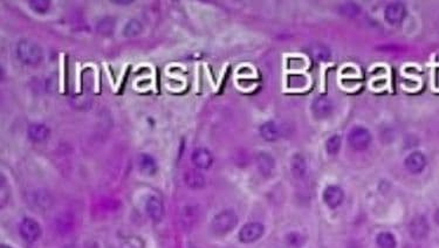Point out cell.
Masks as SVG:
<instances>
[{"label": "cell", "instance_id": "6da1fadb", "mask_svg": "<svg viewBox=\"0 0 439 248\" xmlns=\"http://www.w3.org/2000/svg\"><path fill=\"white\" fill-rule=\"evenodd\" d=\"M17 56L24 65L37 66L42 61L44 52L37 42L24 39V40L18 42Z\"/></svg>", "mask_w": 439, "mask_h": 248}, {"label": "cell", "instance_id": "7a4b0ae2", "mask_svg": "<svg viewBox=\"0 0 439 248\" xmlns=\"http://www.w3.org/2000/svg\"><path fill=\"white\" fill-rule=\"evenodd\" d=\"M238 225V215L234 211H221L212 219V229L218 235H224L230 233Z\"/></svg>", "mask_w": 439, "mask_h": 248}, {"label": "cell", "instance_id": "3957f363", "mask_svg": "<svg viewBox=\"0 0 439 248\" xmlns=\"http://www.w3.org/2000/svg\"><path fill=\"white\" fill-rule=\"evenodd\" d=\"M348 143L354 150H365L371 143V134L364 127H354L348 135Z\"/></svg>", "mask_w": 439, "mask_h": 248}, {"label": "cell", "instance_id": "277c9868", "mask_svg": "<svg viewBox=\"0 0 439 248\" xmlns=\"http://www.w3.org/2000/svg\"><path fill=\"white\" fill-rule=\"evenodd\" d=\"M19 233L25 241L35 242L41 236V227L32 218H25L19 225Z\"/></svg>", "mask_w": 439, "mask_h": 248}, {"label": "cell", "instance_id": "5b68a950", "mask_svg": "<svg viewBox=\"0 0 439 248\" xmlns=\"http://www.w3.org/2000/svg\"><path fill=\"white\" fill-rule=\"evenodd\" d=\"M265 227L260 222H248L242 226L239 232V240L244 243H251L259 240L263 235Z\"/></svg>", "mask_w": 439, "mask_h": 248}, {"label": "cell", "instance_id": "8992f818", "mask_svg": "<svg viewBox=\"0 0 439 248\" xmlns=\"http://www.w3.org/2000/svg\"><path fill=\"white\" fill-rule=\"evenodd\" d=\"M406 16V7L403 3L396 2L386 6L384 18L390 25L400 24Z\"/></svg>", "mask_w": 439, "mask_h": 248}, {"label": "cell", "instance_id": "52a82bcc", "mask_svg": "<svg viewBox=\"0 0 439 248\" xmlns=\"http://www.w3.org/2000/svg\"><path fill=\"white\" fill-rule=\"evenodd\" d=\"M334 104L332 100L327 96H318L314 98L312 103V111L315 117L327 118L332 115Z\"/></svg>", "mask_w": 439, "mask_h": 248}, {"label": "cell", "instance_id": "ba28073f", "mask_svg": "<svg viewBox=\"0 0 439 248\" xmlns=\"http://www.w3.org/2000/svg\"><path fill=\"white\" fill-rule=\"evenodd\" d=\"M344 198L343 190L340 186L329 185L323 191V201L330 208H336L342 204Z\"/></svg>", "mask_w": 439, "mask_h": 248}, {"label": "cell", "instance_id": "9c48e42d", "mask_svg": "<svg viewBox=\"0 0 439 248\" xmlns=\"http://www.w3.org/2000/svg\"><path fill=\"white\" fill-rule=\"evenodd\" d=\"M410 235L416 240L426 238L428 234V222L423 215H417L411 220L409 225Z\"/></svg>", "mask_w": 439, "mask_h": 248}, {"label": "cell", "instance_id": "30bf717a", "mask_svg": "<svg viewBox=\"0 0 439 248\" xmlns=\"http://www.w3.org/2000/svg\"><path fill=\"white\" fill-rule=\"evenodd\" d=\"M405 168L409 170L411 173H420L426 166V158L425 156L419 151H414L412 154L407 156L405 162Z\"/></svg>", "mask_w": 439, "mask_h": 248}, {"label": "cell", "instance_id": "8fae6325", "mask_svg": "<svg viewBox=\"0 0 439 248\" xmlns=\"http://www.w3.org/2000/svg\"><path fill=\"white\" fill-rule=\"evenodd\" d=\"M191 161L196 165V168L206 170L211 168V165H212L213 157L207 149L198 148L192 152Z\"/></svg>", "mask_w": 439, "mask_h": 248}, {"label": "cell", "instance_id": "7c38bea8", "mask_svg": "<svg viewBox=\"0 0 439 248\" xmlns=\"http://www.w3.org/2000/svg\"><path fill=\"white\" fill-rule=\"evenodd\" d=\"M145 208H147L148 215H149L154 221H160L161 219L163 218L164 207H163V203H162L160 198L150 196L147 200Z\"/></svg>", "mask_w": 439, "mask_h": 248}, {"label": "cell", "instance_id": "4fadbf2b", "mask_svg": "<svg viewBox=\"0 0 439 248\" xmlns=\"http://www.w3.org/2000/svg\"><path fill=\"white\" fill-rule=\"evenodd\" d=\"M27 135L31 141L35 142V143H40V142H44L49 137V129L45 124L34 123L28 127Z\"/></svg>", "mask_w": 439, "mask_h": 248}, {"label": "cell", "instance_id": "5bb4252c", "mask_svg": "<svg viewBox=\"0 0 439 248\" xmlns=\"http://www.w3.org/2000/svg\"><path fill=\"white\" fill-rule=\"evenodd\" d=\"M256 165H258L259 171L263 176H270L274 168H275V162H274V158L269 154H267V152H260L256 156Z\"/></svg>", "mask_w": 439, "mask_h": 248}, {"label": "cell", "instance_id": "9a60e30c", "mask_svg": "<svg viewBox=\"0 0 439 248\" xmlns=\"http://www.w3.org/2000/svg\"><path fill=\"white\" fill-rule=\"evenodd\" d=\"M290 170L295 178L302 179L307 175V163L302 155L295 154L290 161Z\"/></svg>", "mask_w": 439, "mask_h": 248}, {"label": "cell", "instance_id": "2e32d148", "mask_svg": "<svg viewBox=\"0 0 439 248\" xmlns=\"http://www.w3.org/2000/svg\"><path fill=\"white\" fill-rule=\"evenodd\" d=\"M185 184L193 190H199L205 186V177L197 170H189L184 176Z\"/></svg>", "mask_w": 439, "mask_h": 248}, {"label": "cell", "instance_id": "e0dca14e", "mask_svg": "<svg viewBox=\"0 0 439 248\" xmlns=\"http://www.w3.org/2000/svg\"><path fill=\"white\" fill-rule=\"evenodd\" d=\"M260 135L267 142H274L280 137V130L276 123L268 121L260 127Z\"/></svg>", "mask_w": 439, "mask_h": 248}, {"label": "cell", "instance_id": "ac0fdd59", "mask_svg": "<svg viewBox=\"0 0 439 248\" xmlns=\"http://www.w3.org/2000/svg\"><path fill=\"white\" fill-rule=\"evenodd\" d=\"M138 163H139V170L144 173V175L153 176L157 172V164L153 156L148 154H142L139 156Z\"/></svg>", "mask_w": 439, "mask_h": 248}, {"label": "cell", "instance_id": "d6986e66", "mask_svg": "<svg viewBox=\"0 0 439 248\" xmlns=\"http://www.w3.org/2000/svg\"><path fill=\"white\" fill-rule=\"evenodd\" d=\"M142 31H143L142 23L137 19H131L125 24L124 28H123V35H124L125 38H133L142 33Z\"/></svg>", "mask_w": 439, "mask_h": 248}, {"label": "cell", "instance_id": "ffe728a7", "mask_svg": "<svg viewBox=\"0 0 439 248\" xmlns=\"http://www.w3.org/2000/svg\"><path fill=\"white\" fill-rule=\"evenodd\" d=\"M73 224H74V218L72 217V214L69 213H62L61 215H59L58 219H56V227H58V231L63 233V234L72 231Z\"/></svg>", "mask_w": 439, "mask_h": 248}, {"label": "cell", "instance_id": "44dd1931", "mask_svg": "<svg viewBox=\"0 0 439 248\" xmlns=\"http://www.w3.org/2000/svg\"><path fill=\"white\" fill-rule=\"evenodd\" d=\"M378 248H396V238L390 232H381L376 238Z\"/></svg>", "mask_w": 439, "mask_h": 248}, {"label": "cell", "instance_id": "7402d4cb", "mask_svg": "<svg viewBox=\"0 0 439 248\" xmlns=\"http://www.w3.org/2000/svg\"><path fill=\"white\" fill-rule=\"evenodd\" d=\"M28 6L34 13L46 14L51 9V2L49 0H31V2H28Z\"/></svg>", "mask_w": 439, "mask_h": 248}, {"label": "cell", "instance_id": "603a6c76", "mask_svg": "<svg viewBox=\"0 0 439 248\" xmlns=\"http://www.w3.org/2000/svg\"><path fill=\"white\" fill-rule=\"evenodd\" d=\"M312 54L318 61H328L330 59V51L325 45L318 44L312 47Z\"/></svg>", "mask_w": 439, "mask_h": 248}, {"label": "cell", "instance_id": "cb8c5ba5", "mask_svg": "<svg viewBox=\"0 0 439 248\" xmlns=\"http://www.w3.org/2000/svg\"><path fill=\"white\" fill-rule=\"evenodd\" d=\"M361 12L360 6L355 3H344L340 6V13L344 17L355 18L357 17Z\"/></svg>", "mask_w": 439, "mask_h": 248}, {"label": "cell", "instance_id": "d4e9b609", "mask_svg": "<svg viewBox=\"0 0 439 248\" xmlns=\"http://www.w3.org/2000/svg\"><path fill=\"white\" fill-rule=\"evenodd\" d=\"M341 142H342V140H341V136H339V135H333V136L330 137L326 143L327 152H328V154L332 155V156H335V155L339 154V151L341 149Z\"/></svg>", "mask_w": 439, "mask_h": 248}, {"label": "cell", "instance_id": "484cf974", "mask_svg": "<svg viewBox=\"0 0 439 248\" xmlns=\"http://www.w3.org/2000/svg\"><path fill=\"white\" fill-rule=\"evenodd\" d=\"M115 28V19L114 18H104L100 23L97 24V31L101 34H112Z\"/></svg>", "mask_w": 439, "mask_h": 248}, {"label": "cell", "instance_id": "4316f807", "mask_svg": "<svg viewBox=\"0 0 439 248\" xmlns=\"http://www.w3.org/2000/svg\"><path fill=\"white\" fill-rule=\"evenodd\" d=\"M287 242L290 247L300 248L302 245H304L305 239H304V236L300 234V233L293 232V233H289V234L287 235Z\"/></svg>", "mask_w": 439, "mask_h": 248}, {"label": "cell", "instance_id": "83f0119b", "mask_svg": "<svg viewBox=\"0 0 439 248\" xmlns=\"http://www.w3.org/2000/svg\"><path fill=\"white\" fill-rule=\"evenodd\" d=\"M112 3L114 4H121V5H130V4L132 3V0H128V2H116V0H112Z\"/></svg>", "mask_w": 439, "mask_h": 248}, {"label": "cell", "instance_id": "f1b7e54d", "mask_svg": "<svg viewBox=\"0 0 439 248\" xmlns=\"http://www.w3.org/2000/svg\"><path fill=\"white\" fill-rule=\"evenodd\" d=\"M434 221L439 225V208L437 211H435V213H434Z\"/></svg>", "mask_w": 439, "mask_h": 248}, {"label": "cell", "instance_id": "f546056e", "mask_svg": "<svg viewBox=\"0 0 439 248\" xmlns=\"http://www.w3.org/2000/svg\"><path fill=\"white\" fill-rule=\"evenodd\" d=\"M349 248H360V247H358L356 243H351V245L349 246Z\"/></svg>", "mask_w": 439, "mask_h": 248}, {"label": "cell", "instance_id": "4dcf8cb0", "mask_svg": "<svg viewBox=\"0 0 439 248\" xmlns=\"http://www.w3.org/2000/svg\"><path fill=\"white\" fill-rule=\"evenodd\" d=\"M0 248H12V247H10V246H6V245H2V247Z\"/></svg>", "mask_w": 439, "mask_h": 248}]
</instances>
